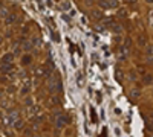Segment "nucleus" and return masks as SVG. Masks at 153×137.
I'll return each mask as SVG.
<instances>
[{
    "instance_id": "1",
    "label": "nucleus",
    "mask_w": 153,
    "mask_h": 137,
    "mask_svg": "<svg viewBox=\"0 0 153 137\" xmlns=\"http://www.w3.org/2000/svg\"><path fill=\"white\" fill-rule=\"evenodd\" d=\"M49 90H51L52 93H58V91H61V79H60L58 75L49 78Z\"/></svg>"
},
{
    "instance_id": "2",
    "label": "nucleus",
    "mask_w": 153,
    "mask_h": 137,
    "mask_svg": "<svg viewBox=\"0 0 153 137\" xmlns=\"http://www.w3.org/2000/svg\"><path fill=\"white\" fill-rule=\"evenodd\" d=\"M145 55H147L149 61L152 63L153 61V44H147V46H145Z\"/></svg>"
},
{
    "instance_id": "3",
    "label": "nucleus",
    "mask_w": 153,
    "mask_h": 137,
    "mask_svg": "<svg viewBox=\"0 0 153 137\" xmlns=\"http://www.w3.org/2000/svg\"><path fill=\"white\" fill-rule=\"evenodd\" d=\"M136 41H138V46H139V47H145V46H147V38H145L144 35H138Z\"/></svg>"
},
{
    "instance_id": "4",
    "label": "nucleus",
    "mask_w": 153,
    "mask_h": 137,
    "mask_svg": "<svg viewBox=\"0 0 153 137\" xmlns=\"http://www.w3.org/2000/svg\"><path fill=\"white\" fill-rule=\"evenodd\" d=\"M12 59H14V53H6L3 58H2V61H0V64H6V63H12Z\"/></svg>"
},
{
    "instance_id": "5",
    "label": "nucleus",
    "mask_w": 153,
    "mask_h": 137,
    "mask_svg": "<svg viewBox=\"0 0 153 137\" xmlns=\"http://www.w3.org/2000/svg\"><path fill=\"white\" fill-rule=\"evenodd\" d=\"M0 70H2L3 73H8V72H11V70H12V63H6V64H2V66H0Z\"/></svg>"
},
{
    "instance_id": "6",
    "label": "nucleus",
    "mask_w": 153,
    "mask_h": 137,
    "mask_svg": "<svg viewBox=\"0 0 153 137\" xmlns=\"http://www.w3.org/2000/svg\"><path fill=\"white\" fill-rule=\"evenodd\" d=\"M29 90H31V82L28 81L25 85L21 87V95H23V96H25V95H28V93H29Z\"/></svg>"
},
{
    "instance_id": "7",
    "label": "nucleus",
    "mask_w": 153,
    "mask_h": 137,
    "mask_svg": "<svg viewBox=\"0 0 153 137\" xmlns=\"http://www.w3.org/2000/svg\"><path fill=\"white\" fill-rule=\"evenodd\" d=\"M98 5L104 8V9H109L110 8V3H109V0H98Z\"/></svg>"
},
{
    "instance_id": "8",
    "label": "nucleus",
    "mask_w": 153,
    "mask_h": 137,
    "mask_svg": "<svg viewBox=\"0 0 153 137\" xmlns=\"http://www.w3.org/2000/svg\"><path fill=\"white\" fill-rule=\"evenodd\" d=\"M23 49H25V50H31V49H32V43L25 41V43H23Z\"/></svg>"
},
{
    "instance_id": "9",
    "label": "nucleus",
    "mask_w": 153,
    "mask_h": 137,
    "mask_svg": "<svg viewBox=\"0 0 153 137\" xmlns=\"http://www.w3.org/2000/svg\"><path fill=\"white\" fill-rule=\"evenodd\" d=\"M144 82H145V84H152L153 82V76L152 75H147V76L144 78Z\"/></svg>"
},
{
    "instance_id": "10",
    "label": "nucleus",
    "mask_w": 153,
    "mask_h": 137,
    "mask_svg": "<svg viewBox=\"0 0 153 137\" xmlns=\"http://www.w3.org/2000/svg\"><path fill=\"white\" fill-rule=\"evenodd\" d=\"M147 130H149V131H153V119L147 120Z\"/></svg>"
},
{
    "instance_id": "11",
    "label": "nucleus",
    "mask_w": 153,
    "mask_h": 137,
    "mask_svg": "<svg viewBox=\"0 0 153 137\" xmlns=\"http://www.w3.org/2000/svg\"><path fill=\"white\" fill-rule=\"evenodd\" d=\"M16 21V15H8V18H6V23L8 24H11V23H14Z\"/></svg>"
},
{
    "instance_id": "12",
    "label": "nucleus",
    "mask_w": 153,
    "mask_h": 137,
    "mask_svg": "<svg viewBox=\"0 0 153 137\" xmlns=\"http://www.w3.org/2000/svg\"><path fill=\"white\" fill-rule=\"evenodd\" d=\"M122 31V28L119 26V24H113V32H116V34H119Z\"/></svg>"
},
{
    "instance_id": "13",
    "label": "nucleus",
    "mask_w": 153,
    "mask_h": 137,
    "mask_svg": "<svg viewBox=\"0 0 153 137\" xmlns=\"http://www.w3.org/2000/svg\"><path fill=\"white\" fill-rule=\"evenodd\" d=\"M57 126H58V128H63V126H64V119H58L57 120Z\"/></svg>"
},
{
    "instance_id": "14",
    "label": "nucleus",
    "mask_w": 153,
    "mask_h": 137,
    "mask_svg": "<svg viewBox=\"0 0 153 137\" xmlns=\"http://www.w3.org/2000/svg\"><path fill=\"white\" fill-rule=\"evenodd\" d=\"M130 46H132V40H130V38H126V43H124V47H127V49H129Z\"/></svg>"
},
{
    "instance_id": "15",
    "label": "nucleus",
    "mask_w": 153,
    "mask_h": 137,
    "mask_svg": "<svg viewBox=\"0 0 153 137\" xmlns=\"http://www.w3.org/2000/svg\"><path fill=\"white\" fill-rule=\"evenodd\" d=\"M21 63H23V64H29V63H31V56H23Z\"/></svg>"
},
{
    "instance_id": "16",
    "label": "nucleus",
    "mask_w": 153,
    "mask_h": 137,
    "mask_svg": "<svg viewBox=\"0 0 153 137\" xmlns=\"http://www.w3.org/2000/svg\"><path fill=\"white\" fill-rule=\"evenodd\" d=\"M25 104H26L28 107H32V99H31V98H26V99H25Z\"/></svg>"
},
{
    "instance_id": "17",
    "label": "nucleus",
    "mask_w": 153,
    "mask_h": 137,
    "mask_svg": "<svg viewBox=\"0 0 153 137\" xmlns=\"http://www.w3.org/2000/svg\"><path fill=\"white\" fill-rule=\"evenodd\" d=\"M69 8H70V5H69V2H64V3H63V9H66V11H68Z\"/></svg>"
},
{
    "instance_id": "18",
    "label": "nucleus",
    "mask_w": 153,
    "mask_h": 137,
    "mask_svg": "<svg viewBox=\"0 0 153 137\" xmlns=\"http://www.w3.org/2000/svg\"><path fill=\"white\" fill-rule=\"evenodd\" d=\"M132 95H133L135 98H138V96H139V90H132Z\"/></svg>"
},
{
    "instance_id": "19",
    "label": "nucleus",
    "mask_w": 153,
    "mask_h": 137,
    "mask_svg": "<svg viewBox=\"0 0 153 137\" xmlns=\"http://www.w3.org/2000/svg\"><path fill=\"white\" fill-rule=\"evenodd\" d=\"M14 126H16V128H20V126H21V122H20V120H16V123H14Z\"/></svg>"
},
{
    "instance_id": "20",
    "label": "nucleus",
    "mask_w": 153,
    "mask_h": 137,
    "mask_svg": "<svg viewBox=\"0 0 153 137\" xmlns=\"http://www.w3.org/2000/svg\"><path fill=\"white\" fill-rule=\"evenodd\" d=\"M35 44H38V38H37V37L32 38V46H35Z\"/></svg>"
},
{
    "instance_id": "21",
    "label": "nucleus",
    "mask_w": 153,
    "mask_h": 137,
    "mask_svg": "<svg viewBox=\"0 0 153 137\" xmlns=\"http://www.w3.org/2000/svg\"><path fill=\"white\" fill-rule=\"evenodd\" d=\"M116 78H118V81L121 82V73H119V70H116Z\"/></svg>"
},
{
    "instance_id": "22",
    "label": "nucleus",
    "mask_w": 153,
    "mask_h": 137,
    "mask_svg": "<svg viewBox=\"0 0 153 137\" xmlns=\"http://www.w3.org/2000/svg\"><path fill=\"white\" fill-rule=\"evenodd\" d=\"M25 136H26V137H31V131H29V130H26V131H25Z\"/></svg>"
},
{
    "instance_id": "23",
    "label": "nucleus",
    "mask_w": 153,
    "mask_h": 137,
    "mask_svg": "<svg viewBox=\"0 0 153 137\" xmlns=\"http://www.w3.org/2000/svg\"><path fill=\"white\" fill-rule=\"evenodd\" d=\"M126 2H127V3H135L136 0H126Z\"/></svg>"
},
{
    "instance_id": "24",
    "label": "nucleus",
    "mask_w": 153,
    "mask_h": 137,
    "mask_svg": "<svg viewBox=\"0 0 153 137\" xmlns=\"http://www.w3.org/2000/svg\"><path fill=\"white\" fill-rule=\"evenodd\" d=\"M145 2H147V3H153V0H145Z\"/></svg>"
},
{
    "instance_id": "25",
    "label": "nucleus",
    "mask_w": 153,
    "mask_h": 137,
    "mask_svg": "<svg viewBox=\"0 0 153 137\" xmlns=\"http://www.w3.org/2000/svg\"><path fill=\"white\" fill-rule=\"evenodd\" d=\"M0 43H2V37H0Z\"/></svg>"
}]
</instances>
